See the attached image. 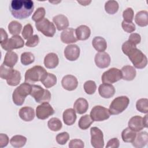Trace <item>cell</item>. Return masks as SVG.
<instances>
[{
	"label": "cell",
	"instance_id": "cell-8",
	"mask_svg": "<svg viewBox=\"0 0 148 148\" xmlns=\"http://www.w3.org/2000/svg\"><path fill=\"white\" fill-rule=\"evenodd\" d=\"M0 43L2 48L8 51H12L13 49L23 47L24 45V41L20 35H13L6 41Z\"/></svg>",
	"mask_w": 148,
	"mask_h": 148
},
{
	"label": "cell",
	"instance_id": "cell-12",
	"mask_svg": "<svg viewBox=\"0 0 148 148\" xmlns=\"http://www.w3.org/2000/svg\"><path fill=\"white\" fill-rule=\"evenodd\" d=\"M91 143L94 148H103L104 146L103 134L98 127H93L90 129Z\"/></svg>",
	"mask_w": 148,
	"mask_h": 148
},
{
	"label": "cell",
	"instance_id": "cell-19",
	"mask_svg": "<svg viewBox=\"0 0 148 148\" xmlns=\"http://www.w3.org/2000/svg\"><path fill=\"white\" fill-rule=\"evenodd\" d=\"M148 143V134L146 131H142L136 134L134 140L132 142L133 146L136 148L145 147Z\"/></svg>",
	"mask_w": 148,
	"mask_h": 148
},
{
	"label": "cell",
	"instance_id": "cell-6",
	"mask_svg": "<svg viewBox=\"0 0 148 148\" xmlns=\"http://www.w3.org/2000/svg\"><path fill=\"white\" fill-rule=\"evenodd\" d=\"M30 95L38 103L49 102L51 99V93L39 85H32Z\"/></svg>",
	"mask_w": 148,
	"mask_h": 148
},
{
	"label": "cell",
	"instance_id": "cell-7",
	"mask_svg": "<svg viewBox=\"0 0 148 148\" xmlns=\"http://www.w3.org/2000/svg\"><path fill=\"white\" fill-rule=\"evenodd\" d=\"M35 27L38 31L47 37H53L56 33V27L54 24L46 18L36 23Z\"/></svg>",
	"mask_w": 148,
	"mask_h": 148
},
{
	"label": "cell",
	"instance_id": "cell-35",
	"mask_svg": "<svg viewBox=\"0 0 148 148\" xmlns=\"http://www.w3.org/2000/svg\"><path fill=\"white\" fill-rule=\"evenodd\" d=\"M119 3L116 1H108L105 4V10L108 14H114L119 10Z\"/></svg>",
	"mask_w": 148,
	"mask_h": 148
},
{
	"label": "cell",
	"instance_id": "cell-17",
	"mask_svg": "<svg viewBox=\"0 0 148 148\" xmlns=\"http://www.w3.org/2000/svg\"><path fill=\"white\" fill-rule=\"evenodd\" d=\"M75 30L72 28H67L61 34V40L65 44L75 43L77 39L75 35Z\"/></svg>",
	"mask_w": 148,
	"mask_h": 148
},
{
	"label": "cell",
	"instance_id": "cell-4",
	"mask_svg": "<svg viewBox=\"0 0 148 148\" xmlns=\"http://www.w3.org/2000/svg\"><path fill=\"white\" fill-rule=\"evenodd\" d=\"M130 60L131 61L134 67L138 69H143L147 64V58L146 56L136 47L131 49L127 54Z\"/></svg>",
	"mask_w": 148,
	"mask_h": 148
},
{
	"label": "cell",
	"instance_id": "cell-32",
	"mask_svg": "<svg viewBox=\"0 0 148 148\" xmlns=\"http://www.w3.org/2000/svg\"><path fill=\"white\" fill-rule=\"evenodd\" d=\"M43 86L48 88L54 86L57 83V77L53 73H47L41 81Z\"/></svg>",
	"mask_w": 148,
	"mask_h": 148
},
{
	"label": "cell",
	"instance_id": "cell-5",
	"mask_svg": "<svg viewBox=\"0 0 148 148\" xmlns=\"http://www.w3.org/2000/svg\"><path fill=\"white\" fill-rule=\"evenodd\" d=\"M130 99L127 96H120L114 98L110 104L109 111L110 114L116 115L122 113L128 107Z\"/></svg>",
	"mask_w": 148,
	"mask_h": 148
},
{
	"label": "cell",
	"instance_id": "cell-40",
	"mask_svg": "<svg viewBox=\"0 0 148 148\" xmlns=\"http://www.w3.org/2000/svg\"><path fill=\"white\" fill-rule=\"evenodd\" d=\"M97 89V85L94 81L88 80L84 84V90L85 92L89 95L93 94Z\"/></svg>",
	"mask_w": 148,
	"mask_h": 148
},
{
	"label": "cell",
	"instance_id": "cell-52",
	"mask_svg": "<svg viewBox=\"0 0 148 148\" xmlns=\"http://www.w3.org/2000/svg\"><path fill=\"white\" fill-rule=\"evenodd\" d=\"M9 143V138L7 135L4 134H0V147H6Z\"/></svg>",
	"mask_w": 148,
	"mask_h": 148
},
{
	"label": "cell",
	"instance_id": "cell-23",
	"mask_svg": "<svg viewBox=\"0 0 148 148\" xmlns=\"http://www.w3.org/2000/svg\"><path fill=\"white\" fill-rule=\"evenodd\" d=\"M75 34L77 40H85L90 37L91 35V30L88 26L86 25H81L75 29Z\"/></svg>",
	"mask_w": 148,
	"mask_h": 148
},
{
	"label": "cell",
	"instance_id": "cell-43",
	"mask_svg": "<svg viewBox=\"0 0 148 148\" xmlns=\"http://www.w3.org/2000/svg\"><path fill=\"white\" fill-rule=\"evenodd\" d=\"M34 29L31 24H26L22 31V36L25 39H28L33 35Z\"/></svg>",
	"mask_w": 148,
	"mask_h": 148
},
{
	"label": "cell",
	"instance_id": "cell-15",
	"mask_svg": "<svg viewBox=\"0 0 148 148\" xmlns=\"http://www.w3.org/2000/svg\"><path fill=\"white\" fill-rule=\"evenodd\" d=\"M94 61L96 65L99 68H105L109 66L110 63V57L108 53L99 52L95 56Z\"/></svg>",
	"mask_w": 148,
	"mask_h": 148
},
{
	"label": "cell",
	"instance_id": "cell-1",
	"mask_svg": "<svg viewBox=\"0 0 148 148\" xmlns=\"http://www.w3.org/2000/svg\"><path fill=\"white\" fill-rule=\"evenodd\" d=\"M34 9V2L31 0H13L9 6L12 15L20 20L29 17Z\"/></svg>",
	"mask_w": 148,
	"mask_h": 148
},
{
	"label": "cell",
	"instance_id": "cell-45",
	"mask_svg": "<svg viewBox=\"0 0 148 148\" xmlns=\"http://www.w3.org/2000/svg\"><path fill=\"white\" fill-rule=\"evenodd\" d=\"M134 10L131 8H127L123 12L124 20L127 22H132L134 19Z\"/></svg>",
	"mask_w": 148,
	"mask_h": 148
},
{
	"label": "cell",
	"instance_id": "cell-2",
	"mask_svg": "<svg viewBox=\"0 0 148 148\" xmlns=\"http://www.w3.org/2000/svg\"><path fill=\"white\" fill-rule=\"evenodd\" d=\"M47 73L46 70L40 65H35L28 69L25 73V82L33 84L37 82H41Z\"/></svg>",
	"mask_w": 148,
	"mask_h": 148
},
{
	"label": "cell",
	"instance_id": "cell-39",
	"mask_svg": "<svg viewBox=\"0 0 148 148\" xmlns=\"http://www.w3.org/2000/svg\"><path fill=\"white\" fill-rule=\"evenodd\" d=\"M21 62L24 65H28L34 62V55L31 52H24L21 54Z\"/></svg>",
	"mask_w": 148,
	"mask_h": 148
},
{
	"label": "cell",
	"instance_id": "cell-16",
	"mask_svg": "<svg viewBox=\"0 0 148 148\" xmlns=\"http://www.w3.org/2000/svg\"><path fill=\"white\" fill-rule=\"evenodd\" d=\"M62 87L68 91H73L75 90L78 85L77 78L72 75L64 76L61 80Z\"/></svg>",
	"mask_w": 148,
	"mask_h": 148
},
{
	"label": "cell",
	"instance_id": "cell-37",
	"mask_svg": "<svg viewBox=\"0 0 148 148\" xmlns=\"http://www.w3.org/2000/svg\"><path fill=\"white\" fill-rule=\"evenodd\" d=\"M47 125L50 130L53 131H58L61 129L62 124L59 119L53 117L48 121Z\"/></svg>",
	"mask_w": 148,
	"mask_h": 148
},
{
	"label": "cell",
	"instance_id": "cell-38",
	"mask_svg": "<svg viewBox=\"0 0 148 148\" xmlns=\"http://www.w3.org/2000/svg\"><path fill=\"white\" fill-rule=\"evenodd\" d=\"M136 109L141 113H147L148 112V99L147 98H140L136 103Z\"/></svg>",
	"mask_w": 148,
	"mask_h": 148
},
{
	"label": "cell",
	"instance_id": "cell-24",
	"mask_svg": "<svg viewBox=\"0 0 148 148\" xmlns=\"http://www.w3.org/2000/svg\"><path fill=\"white\" fill-rule=\"evenodd\" d=\"M73 109L77 113L82 114L86 113L88 110V103L85 98H79L73 104Z\"/></svg>",
	"mask_w": 148,
	"mask_h": 148
},
{
	"label": "cell",
	"instance_id": "cell-47",
	"mask_svg": "<svg viewBox=\"0 0 148 148\" xmlns=\"http://www.w3.org/2000/svg\"><path fill=\"white\" fill-rule=\"evenodd\" d=\"M39 42V38L38 35H32L31 38H29L28 39H27L25 45L27 47H33L37 46Z\"/></svg>",
	"mask_w": 148,
	"mask_h": 148
},
{
	"label": "cell",
	"instance_id": "cell-41",
	"mask_svg": "<svg viewBox=\"0 0 148 148\" xmlns=\"http://www.w3.org/2000/svg\"><path fill=\"white\" fill-rule=\"evenodd\" d=\"M46 14V10L44 8L40 7L38 8L32 15V20L36 23H38L44 18Z\"/></svg>",
	"mask_w": 148,
	"mask_h": 148
},
{
	"label": "cell",
	"instance_id": "cell-26",
	"mask_svg": "<svg viewBox=\"0 0 148 148\" xmlns=\"http://www.w3.org/2000/svg\"><path fill=\"white\" fill-rule=\"evenodd\" d=\"M123 79L127 81H131L136 76V72L134 67L131 65H125L121 68Z\"/></svg>",
	"mask_w": 148,
	"mask_h": 148
},
{
	"label": "cell",
	"instance_id": "cell-14",
	"mask_svg": "<svg viewBox=\"0 0 148 148\" xmlns=\"http://www.w3.org/2000/svg\"><path fill=\"white\" fill-rule=\"evenodd\" d=\"M80 48L76 45H69L64 49V54L65 57L69 61L76 60L80 56Z\"/></svg>",
	"mask_w": 148,
	"mask_h": 148
},
{
	"label": "cell",
	"instance_id": "cell-53",
	"mask_svg": "<svg viewBox=\"0 0 148 148\" xmlns=\"http://www.w3.org/2000/svg\"><path fill=\"white\" fill-rule=\"evenodd\" d=\"M8 36L6 32L2 28H1V42L0 43L6 41L8 39Z\"/></svg>",
	"mask_w": 148,
	"mask_h": 148
},
{
	"label": "cell",
	"instance_id": "cell-13",
	"mask_svg": "<svg viewBox=\"0 0 148 148\" xmlns=\"http://www.w3.org/2000/svg\"><path fill=\"white\" fill-rule=\"evenodd\" d=\"M54 113V110L49 102H43L36 108V116L40 120H45Z\"/></svg>",
	"mask_w": 148,
	"mask_h": 148
},
{
	"label": "cell",
	"instance_id": "cell-49",
	"mask_svg": "<svg viewBox=\"0 0 148 148\" xmlns=\"http://www.w3.org/2000/svg\"><path fill=\"white\" fill-rule=\"evenodd\" d=\"M128 40L136 46L138 44L140 43L141 41V37L139 34L132 33L130 35Z\"/></svg>",
	"mask_w": 148,
	"mask_h": 148
},
{
	"label": "cell",
	"instance_id": "cell-44",
	"mask_svg": "<svg viewBox=\"0 0 148 148\" xmlns=\"http://www.w3.org/2000/svg\"><path fill=\"white\" fill-rule=\"evenodd\" d=\"M56 141L59 145H65L69 139V135L66 132L60 133L56 136Z\"/></svg>",
	"mask_w": 148,
	"mask_h": 148
},
{
	"label": "cell",
	"instance_id": "cell-33",
	"mask_svg": "<svg viewBox=\"0 0 148 148\" xmlns=\"http://www.w3.org/2000/svg\"><path fill=\"white\" fill-rule=\"evenodd\" d=\"M27 142V138L20 135L13 136L10 140V143L14 147H23Z\"/></svg>",
	"mask_w": 148,
	"mask_h": 148
},
{
	"label": "cell",
	"instance_id": "cell-27",
	"mask_svg": "<svg viewBox=\"0 0 148 148\" xmlns=\"http://www.w3.org/2000/svg\"><path fill=\"white\" fill-rule=\"evenodd\" d=\"M18 61V56L16 53L13 51H8L6 53L3 62V64L5 65L13 68Z\"/></svg>",
	"mask_w": 148,
	"mask_h": 148
},
{
	"label": "cell",
	"instance_id": "cell-3",
	"mask_svg": "<svg viewBox=\"0 0 148 148\" xmlns=\"http://www.w3.org/2000/svg\"><path fill=\"white\" fill-rule=\"evenodd\" d=\"M32 85L24 82L16 88L12 94V99L14 103L17 106H21L24 102L26 97L30 95Z\"/></svg>",
	"mask_w": 148,
	"mask_h": 148
},
{
	"label": "cell",
	"instance_id": "cell-21",
	"mask_svg": "<svg viewBox=\"0 0 148 148\" xmlns=\"http://www.w3.org/2000/svg\"><path fill=\"white\" fill-rule=\"evenodd\" d=\"M20 117L24 121H32L35 116L34 109L29 106L21 108L18 112Z\"/></svg>",
	"mask_w": 148,
	"mask_h": 148
},
{
	"label": "cell",
	"instance_id": "cell-18",
	"mask_svg": "<svg viewBox=\"0 0 148 148\" xmlns=\"http://www.w3.org/2000/svg\"><path fill=\"white\" fill-rule=\"evenodd\" d=\"M98 92L102 97L104 98H110L114 95L115 93V88L111 84L103 83L99 85Z\"/></svg>",
	"mask_w": 148,
	"mask_h": 148
},
{
	"label": "cell",
	"instance_id": "cell-31",
	"mask_svg": "<svg viewBox=\"0 0 148 148\" xmlns=\"http://www.w3.org/2000/svg\"><path fill=\"white\" fill-rule=\"evenodd\" d=\"M136 135V132L134 131L129 127L125 128L121 132L122 139L126 143H132L134 140Z\"/></svg>",
	"mask_w": 148,
	"mask_h": 148
},
{
	"label": "cell",
	"instance_id": "cell-22",
	"mask_svg": "<svg viewBox=\"0 0 148 148\" xmlns=\"http://www.w3.org/2000/svg\"><path fill=\"white\" fill-rule=\"evenodd\" d=\"M44 65L48 69H53L57 66L59 63L58 56L54 53L47 54L44 58Z\"/></svg>",
	"mask_w": 148,
	"mask_h": 148
},
{
	"label": "cell",
	"instance_id": "cell-54",
	"mask_svg": "<svg viewBox=\"0 0 148 148\" xmlns=\"http://www.w3.org/2000/svg\"><path fill=\"white\" fill-rule=\"evenodd\" d=\"M91 1H77V2L80 3L82 5H84V6H86V5H88V4L90 3H91Z\"/></svg>",
	"mask_w": 148,
	"mask_h": 148
},
{
	"label": "cell",
	"instance_id": "cell-25",
	"mask_svg": "<svg viewBox=\"0 0 148 148\" xmlns=\"http://www.w3.org/2000/svg\"><path fill=\"white\" fill-rule=\"evenodd\" d=\"M62 119L64 123L67 125H73L76 120V112L73 109L69 108L63 112Z\"/></svg>",
	"mask_w": 148,
	"mask_h": 148
},
{
	"label": "cell",
	"instance_id": "cell-20",
	"mask_svg": "<svg viewBox=\"0 0 148 148\" xmlns=\"http://www.w3.org/2000/svg\"><path fill=\"white\" fill-rule=\"evenodd\" d=\"M53 21L55 24L57 29L58 31L64 30L69 26V21L68 18L64 14H58L53 18Z\"/></svg>",
	"mask_w": 148,
	"mask_h": 148
},
{
	"label": "cell",
	"instance_id": "cell-10",
	"mask_svg": "<svg viewBox=\"0 0 148 148\" xmlns=\"http://www.w3.org/2000/svg\"><path fill=\"white\" fill-rule=\"evenodd\" d=\"M90 116L95 121H102L108 119L110 113L107 108L101 105H97L92 108Z\"/></svg>",
	"mask_w": 148,
	"mask_h": 148
},
{
	"label": "cell",
	"instance_id": "cell-11",
	"mask_svg": "<svg viewBox=\"0 0 148 148\" xmlns=\"http://www.w3.org/2000/svg\"><path fill=\"white\" fill-rule=\"evenodd\" d=\"M128 127L135 132H139L144 128H147V114L143 118L139 116L132 117L128 123Z\"/></svg>",
	"mask_w": 148,
	"mask_h": 148
},
{
	"label": "cell",
	"instance_id": "cell-34",
	"mask_svg": "<svg viewBox=\"0 0 148 148\" xmlns=\"http://www.w3.org/2000/svg\"><path fill=\"white\" fill-rule=\"evenodd\" d=\"M93 121L94 120L91 119L90 115L86 114L82 116L80 118L78 122V125L80 129L85 130L90 127V126L91 125Z\"/></svg>",
	"mask_w": 148,
	"mask_h": 148
},
{
	"label": "cell",
	"instance_id": "cell-28",
	"mask_svg": "<svg viewBox=\"0 0 148 148\" xmlns=\"http://www.w3.org/2000/svg\"><path fill=\"white\" fill-rule=\"evenodd\" d=\"M93 47L98 52H103L107 48L106 40L101 36H95L92 40Z\"/></svg>",
	"mask_w": 148,
	"mask_h": 148
},
{
	"label": "cell",
	"instance_id": "cell-29",
	"mask_svg": "<svg viewBox=\"0 0 148 148\" xmlns=\"http://www.w3.org/2000/svg\"><path fill=\"white\" fill-rule=\"evenodd\" d=\"M135 21L140 27H146L148 25V12L146 10H141L135 15Z\"/></svg>",
	"mask_w": 148,
	"mask_h": 148
},
{
	"label": "cell",
	"instance_id": "cell-30",
	"mask_svg": "<svg viewBox=\"0 0 148 148\" xmlns=\"http://www.w3.org/2000/svg\"><path fill=\"white\" fill-rule=\"evenodd\" d=\"M21 78L20 72L18 71L13 69L9 77L6 80L8 85L10 86H16L20 83Z\"/></svg>",
	"mask_w": 148,
	"mask_h": 148
},
{
	"label": "cell",
	"instance_id": "cell-51",
	"mask_svg": "<svg viewBox=\"0 0 148 148\" xmlns=\"http://www.w3.org/2000/svg\"><path fill=\"white\" fill-rule=\"evenodd\" d=\"M120 146V142L119 139L116 138H112L110 139L106 146V147H111V148H118Z\"/></svg>",
	"mask_w": 148,
	"mask_h": 148
},
{
	"label": "cell",
	"instance_id": "cell-50",
	"mask_svg": "<svg viewBox=\"0 0 148 148\" xmlns=\"http://www.w3.org/2000/svg\"><path fill=\"white\" fill-rule=\"evenodd\" d=\"M134 47H136V46L135 45H134L133 43H132L131 42H130V41L127 40L123 43L122 46H121V49H122L123 53L124 54L127 55V54L128 53V51Z\"/></svg>",
	"mask_w": 148,
	"mask_h": 148
},
{
	"label": "cell",
	"instance_id": "cell-9",
	"mask_svg": "<svg viewBox=\"0 0 148 148\" xmlns=\"http://www.w3.org/2000/svg\"><path fill=\"white\" fill-rule=\"evenodd\" d=\"M122 78L121 71L116 68H112L103 73L101 80L103 83L112 84L119 81Z\"/></svg>",
	"mask_w": 148,
	"mask_h": 148
},
{
	"label": "cell",
	"instance_id": "cell-36",
	"mask_svg": "<svg viewBox=\"0 0 148 148\" xmlns=\"http://www.w3.org/2000/svg\"><path fill=\"white\" fill-rule=\"evenodd\" d=\"M22 29V25L17 21H12L8 24V30L13 35H19Z\"/></svg>",
	"mask_w": 148,
	"mask_h": 148
},
{
	"label": "cell",
	"instance_id": "cell-42",
	"mask_svg": "<svg viewBox=\"0 0 148 148\" xmlns=\"http://www.w3.org/2000/svg\"><path fill=\"white\" fill-rule=\"evenodd\" d=\"M13 70V68L7 66L2 64L0 68V76L1 79L6 80L9 77Z\"/></svg>",
	"mask_w": 148,
	"mask_h": 148
},
{
	"label": "cell",
	"instance_id": "cell-46",
	"mask_svg": "<svg viewBox=\"0 0 148 148\" xmlns=\"http://www.w3.org/2000/svg\"><path fill=\"white\" fill-rule=\"evenodd\" d=\"M122 28L124 31L128 33H131L134 32L135 29V25L132 22H127L123 20L121 23Z\"/></svg>",
	"mask_w": 148,
	"mask_h": 148
},
{
	"label": "cell",
	"instance_id": "cell-48",
	"mask_svg": "<svg viewBox=\"0 0 148 148\" xmlns=\"http://www.w3.org/2000/svg\"><path fill=\"white\" fill-rule=\"evenodd\" d=\"M68 146L70 148H83L84 147V144L82 140L75 139L69 142Z\"/></svg>",
	"mask_w": 148,
	"mask_h": 148
}]
</instances>
